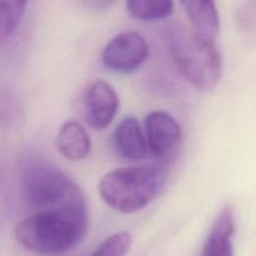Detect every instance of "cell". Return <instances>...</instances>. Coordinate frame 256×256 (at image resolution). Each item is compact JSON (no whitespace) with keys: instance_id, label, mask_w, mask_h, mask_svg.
I'll return each mask as SVG.
<instances>
[{"instance_id":"cell-8","label":"cell","mask_w":256,"mask_h":256,"mask_svg":"<svg viewBox=\"0 0 256 256\" xmlns=\"http://www.w3.org/2000/svg\"><path fill=\"white\" fill-rule=\"evenodd\" d=\"M235 234V212L232 205H225L215 219L200 256H234L232 238Z\"/></svg>"},{"instance_id":"cell-3","label":"cell","mask_w":256,"mask_h":256,"mask_svg":"<svg viewBox=\"0 0 256 256\" xmlns=\"http://www.w3.org/2000/svg\"><path fill=\"white\" fill-rule=\"evenodd\" d=\"M165 165H142L115 169L99 182L102 199L115 212L132 214L154 202L168 182Z\"/></svg>"},{"instance_id":"cell-7","label":"cell","mask_w":256,"mask_h":256,"mask_svg":"<svg viewBox=\"0 0 256 256\" xmlns=\"http://www.w3.org/2000/svg\"><path fill=\"white\" fill-rule=\"evenodd\" d=\"M86 122L95 130L109 126L119 110V96L105 80H94L86 86L82 96Z\"/></svg>"},{"instance_id":"cell-12","label":"cell","mask_w":256,"mask_h":256,"mask_svg":"<svg viewBox=\"0 0 256 256\" xmlns=\"http://www.w3.org/2000/svg\"><path fill=\"white\" fill-rule=\"evenodd\" d=\"M128 12L142 22L166 19L174 12L175 4L170 0H130L126 2Z\"/></svg>"},{"instance_id":"cell-10","label":"cell","mask_w":256,"mask_h":256,"mask_svg":"<svg viewBox=\"0 0 256 256\" xmlns=\"http://www.w3.org/2000/svg\"><path fill=\"white\" fill-rule=\"evenodd\" d=\"M182 5L190 19V29L200 38L215 42L220 30L219 12L214 2L209 0H188Z\"/></svg>"},{"instance_id":"cell-9","label":"cell","mask_w":256,"mask_h":256,"mask_svg":"<svg viewBox=\"0 0 256 256\" xmlns=\"http://www.w3.org/2000/svg\"><path fill=\"white\" fill-rule=\"evenodd\" d=\"M112 142L120 156L132 162L144 159L149 152L146 138L134 116H125L120 120L112 132Z\"/></svg>"},{"instance_id":"cell-4","label":"cell","mask_w":256,"mask_h":256,"mask_svg":"<svg viewBox=\"0 0 256 256\" xmlns=\"http://www.w3.org/2000/svg\"><path fill=\"white\" fill-rule=\"evenodd\" d=\"M22 192L28 206L35 212L59 206L82 192L65 172L45 159H32L25 164Z\"/></svg>"},{"instance_id":"cell-2","label":"cell","mask_w":256,"mask_h":256,"mask_svg":"<svg viewBox=\"0 0 256 256\" xmlns=\"http://www.w3.org/2000/svg\"><path fill=\"white\" fill-rule=\"evenodd\" d=\"M164 40L175 66L185 79L202 90H212L219 84L222 59L215 42L200 38L180 22L168 25Z\"/></svg>"},{"instance_id":"cell-11","label":"cell","mask_w":256,"mask_h":256,"mask_svg":"<svg viewBox=\"0 0 256 256\" xmlns=\"http://www.w3.org/2000/svg\"><path fill=\"white\" fill-rule=\"evenodd\" d=\"M56 146L60 154L72 162H80L89 155L92 149L89 134L76 122H66L62 125L56 136Z\"/></svg>"},{"instance_id":"cell-5","label":"cell","mask_w":256,"mask_h":256,"mask_svg":"<svg viewBox=\"0 0 256 256\" xmlns=\"http://www.w3.org/2000/svg\"><path fill=\"white\" fill-rule=\"evenodd\" d=\"M149 58V45L142 34L122 32L115 35L105 45L102 52V64L118 72H134L144 65Z\"/></svg>"},{"instance_id":"cell-6","label":"cell","mask_w":256,"mask_h":256,"mask_svg":"<svg viewBox=\"0 0 256 256\" xmlns=\"http://www.w3.org/2000/svg\"><path fill=\"white\" fill-rule=\"evenodd\" d=\"M145 138L148 150L160 164L172 162L182 145V134L174 116L162 110L152 112L145 118Z\"/></svg>"},{"instance_id":"cell-15","label":"cell","mask_w":256,"mask_h":256,"mask_svg":"<svg viewBox=\"0 0 256 256\" xmlns=\"http://www.w3.org/2000/svg\"><path fill=\"white\" fill-rule=\"evenodd\" d=\"M240 28L252 42H256V2H248L239 15Z\"/></svg>"},{"instance_id":"cell-14","label":"cell","mask_w":256,"mask_h":256,"mask_svg":"<svg viewBox=\"0 0 256 256\" xmlns=\"http://www.w3.org/2000/svg\"><path fill=\"white\" fill-rule=\"evenodd\" d=\"M132 244L129 232H115L104 240L90 256H125Z\"/></svg>"},{"instance_id":"cell-1","label":"cell","mask_w":256,"mask_h":256,"mask_svg":"<svg viewBox=\"0 0 256 256\" xmlns=\"http://www.w3.org/2000/svg\"><path fill=\"white\" fill-rule=\"evenodd\" d=\"M88 229L89 210L82 192L59 206L34 212L15 226L14 236L34 254L56 256L78 246Z\"/></svg>"},{"instance_id":"cell-13","label":"cell","mask_w":256,"mask_h":256,"mask_svg":"<svg viewBox=\"0 0 256 256\" xmlns=\"http://www.w3.org/2000/svg\"><path fill=\"white\" fill-rule=\"evenodd\" d=\"M26 5V2L0 0V48L12 36L19 26Z\"/></svg>"}]
</instances>
